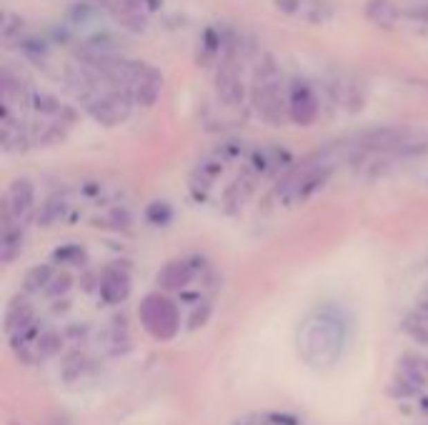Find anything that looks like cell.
<instances>
[{
  "instance_id": "cell-17",
  "label": "cell",
  "mask_w": 428,
  "mask_h": 425,
  "mask_svg": "<svg viewBox=\"0 0 428 425\" xmlns=\"http://www.w3.org/2000/svg\"><path fill=\"white\" fill-rule=\"evenodd\" d=\"M60 350V335L55 333H46L43 338L38 340V353L43 355V358H48V355H53Z\"/></svg>"
},
{
  "instance_id": "cell-21",
  "label": "cell",
  "mask_w": 428,
  "mask_h": 425,
  "mask_svg": "<svg viewBox=\"0 0 428 425\" xmlns=\"http://www.w3.org/2000/svg\"><path fill=\"white\" fill-rule=\"evenodd\" d=\"M95 3H100V6H103V8H111L113 3H115V0H95Z\"/></svg>"
},
{
  "instance_id": "cell-11",
  "label": "cell",
  "mask_w": 428,
  "mask_h": 425,
  "mask_svg": "<svg viewBox=\"0 0 428 425\" xmlns=\"http://www.w3.org/2000/svg\"><path fill=\"white\" fill-rule=\"evenodd\" d=\"M128 288H131V285H128V275L115 268H108L106 273H103V278H100V295H103L108 303L123 301L125 295H128Z\"/></svg>"
},
{
  "instance_id": "cell-3",
  "label": "cell",
  "mask_w": 428,
  "mask_h": 425,
  "mask_svg": "<svg viewBox=\"0 0 428 425\" xmlns=\"http://www.w3.org/2000/svg\"><path fill=\"white\" fill-rule=\"evenodd\" d=\"M140 321L156 338L168 340L178 333V310L163 295H148L140 305Z\"/></svg>"
},
{
  "instance_id": "cell-22",
  "label": "cell",
  "mask_w": 428,
  "mask_h": 425,
  "mask_svg": "<svg viewBox=\"0 0 428 425\" xmlns=\"http://www.w3.org/2000/svg\"><path fill=\"white\" fill-rule=\"evenodd\" d=\"M421 315H423V318H426V321H428V301L421 305Z\"/></svg>"
},
{
  "instance_id": "cell-1",
  "label": "cell",
  "mask_w": 428,
  "mask_h": 425,
  "mask_svg": "<svg viewBox=\"0 0 428 425\" xmlns=\"http://www.w3.org/2000/svg\"><path fill=\"white\" fill-rule=\"evenodd\" d=\"M253 103L256 111L263 115L268 123L278 125L283 120L286 113V100H283V88H281V75L270 55H266L263 63L258 66L256 80H253Z\"/></svg>"
},
{
  "instance_id": "cell-2",
  "label": "cell",
  "mask_w": 428,
  "mask_h": 425,
  "mask_svg": "<svg viewBox=\"0 0 428 425\" xmlns=\"http://www.w3.org/2000/svg\"><path fill=\"white\" fill-rule=\"evenodd\" d=\"M86 111L103 125H118L128 118L133 105V95L125 88H111V91L93 93L91 98L83 100Z\"/></svg>"
},
{
  "instance_id": "cell-12",
  "label": "cell",
  "mask_w": 428,
  "mask_h": 425,
  "mask_svg": "<svg viewBox=\"0 0 428 425\" xmlns=\"http://www.w3.org/2000/svg\"><path fill=\"white\" fill-rule=\"evenodd\" d=\"M191 278H193V268L185 261L168 263V265H165V268L158 273V283L163 285V288H168V290L183 288V285L191 281Z\"/></svg>"
},
{
  "instance_id": "cell-13",
  "label": "cell",
  "mask_w": 428,
  "mask_h": 425,
  "mask_svg": "<svg viewBox=\"0 0 428 425\" xmlns=\"http://www.w3.org/2000/svg\"><path fill=\"white\" fill-rule=\"evenodd\" d=\"M66 208H68L66 196L48 198L46 203L40 205V210H38V223H40V225H53V223H58L60 218H63Z\"/></svg>"
},
{
  "instance_id": "cell-7",
  "label": "cell",
  "mask_w": 428,
  "mask_h": 425,
  "mask_svg": "<svg viewBox=\"0 0 428 425\" xmlns=\"http://www.w3.org/2000/svg\"><path fill=\"white\" fill-rule=\"evenodd\" d=\"M160 91H163V75L156 68H143V73L133 83V100L143 108H151L160 98Z\"/></svg>"
},
{
  "instance_id": "cell-18",
  "label": "cell",
  "mask_w": 428,
  "mask_h": 425,
  "mask_svg": "<svg viewBox=\"0 0 428 425\" xmlns=\"http://www.w3.org/2000/svg\"><path fill=\"white\" fill-rule=\"evenodd\" d=\"M95 13H98V8H93L91 3H80V6L73 8L71 18L75 20V23H88V20L95 18Z\"/></svg>"
},
{
  "instance_id": "cell-20",
  "label": "cell",
  "mask_w": 428,
  "mask_h": 425,
  "mask_svg": "<svg viewBox=\"0 0 428 425\" xmlns=\"http://www.w3.org/2000/svg\"><path fill=\"white\" fill-rule=\"evenodd\" d=\"M276 6H278V10H281V13L293 15V13H298V10H301V0H276Z\"/></svg>"
},
{
  "instance_id": "cell-19",
  "label": "cell",
  "mask_w": 428,
  "mask_h": 425,
  "mask_svg": "<svg viewBox=\"0 0 428 425\" xmlns=\"http://www.w3.org/2000/svg\"><path fill=\"white\" fill-rule=\"evenodd\" d=\"M68 288H71V278L63 273V275H55L53 281H50V285L46 288V293L48 295H58V293H66Z\"/></svg>"
},
{
  "instance_id": "cell-14",
  "label": "cell",
  "mask_w": 428,
  "mask_h": 425,
  "mask_svg": "<svg viewBox=\"0 0 428 425\" xmlns=\"http://www.w3.org/2000/svg\"><path fill=\"white\" fill-rule=\"evenodd\" d=\"M53 278L55 275H53V268H50V265H43V268L38 265V268H33L26 275V290H30V293H33V290H40V288L46 290Z\"/></svg>"
},
{
  "instance_id": "cell-9",
  "label": "cell",
  "mask_w": 428,
  "mask_h": 425,
  "mask_svg": "<svg viewBox=\"0 0 428 425\" xmlns=\"http://www.w3.org/2000/svg\"><path fill=\"white\" fill-rule=\"evenodd\" d=\"M23 240H26L23 225L3 223V233H0V258H3V263L15 261V255H20V250H23Z\"/></svg>"
},
{
  "instance_id": "cell-4",
  "label": "cell",
  "mask_w": 428,
  "mask_h": 425,
  "mask_svg": "<svg viewBox=\"0 0 428 425\" xmlns=\"http://www.w3.org/2000/svg\"><path fill=\"white\" fill-rule=\"evenodd\" d=\"M35 203V188L28 178L13 180V185L3 196V223H18L23 225Z\"/></svg>"
},
{
  "instance_id": "cell-16",
  "label": "cell",
  "mask_w": 428,
  "mask_h": 425,
  "mask_svg": "<svg viewBox=\"0 0 428 425\" xmlns=\"http://www.w3.org/2000/svg\"><path fill=\"white\" fill-rule=\"evenodd\" d=\"M23 30H26V23L20 18H15L13 13L3 15V26H0V33H3V40L6 43H13V40H23Z\"/></svg>"
},
{
  "instance_id": "cell-10",
  "label": "cell",
  "mask_w": 428,
  "mask_h": 425,
  "mask_svg": "<svg viewBox=\"0 0 428 425\" xmlns=\"http://www.w3.org/2000/svg\"><path fill=\"white\" fill-rule=\"evenodd\" d=\"M366 18L383 30H393L396 20H398V8L393 6V0H369L366 3Z\"/></svg>"
},
{
  "instance_id": "cell-5",
  "label": "cell",
  "mask_w": 428,
  "mask_h": 425,
  "mask_svg": "<svg viewBox=\"0 0 428 425\" xmlns=\"http://www.w3.org/2000/svg\"><path fill=\"white\" fill-rule=\"evenodd\" d=\"M236 50H225L221 63H218V73H216V91L218 98L223 100L225 105H238L243 100V80H241V68H238V60L233 55Z\"/></svg>"
},
{
  "instance_id": "cell-6",
  "label": "cell",
  "mask_w": 428,
  "mask_h": 425,
  "mask_svg": "<svg viewBox=\"0 0 428 425\" xmlns=\"http://www.w3.org/2000/svg\"><path fill=\"white\" fill-rule=\"evenodd\" d=\"M288 115L298 125H310L318 115V100L306 80H293L288 91Z\"/></svg>"
},
{
  "instance_id": "cell-8",
  "label": "cell",
  "mask_w": 428,
  "mask_h": 425,
  "mask_svg": "<svg viewBox=\"0 0 428 425\" xmlns=\"http://www.w3.org/2000/svg\"><path fill=\"white\" fill-rule=\"evenodd\" d=\"M33 323V308L23 298H15L6 310V333L15 338V333H23Z\"/></svg>"
},
{
  "instance_id": "cell-15",
  "label": "cell",
  "mask_w": 428,
  "mask_h": 425,
  "mask_svg": "<svg viewBox=\"0 0 428 425\" xmlns=\"http://www.w3.org/2000/svg\"><path fill=\"white\" fill-rule=\"evenodd\" d=\"M298 13L304 15L306 20H310V23H323V20H328L331 10L323 0H301V10Z\"/></svg>"
}]
</instances>
